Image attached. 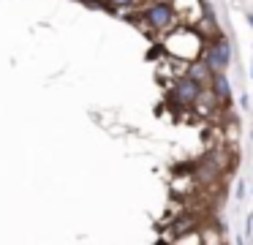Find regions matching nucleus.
<instances>
[{
	"mask_svg": "<svg viewBox=\"0 0 253 245\" xmlns=\"http://www.w3.org/2000/svg\"><path fill=\"white\" fill-rule=\"evenodd\" d=\"M202 57L207 60V65L215 71V74H226V68L231 65V44H229V38L215 36L212 41L204 47Z\"/></svg>",
	"mask_w": 253,
	"mask_h": 245,
	"instance_id": "obj_1",
	"label": "nucleus"
},
{
	"mask_svg": "<svg viewBox=\"0 0 253 245\" xmlns=\"http://www.w3.org/2000/svg\"><path fill=\"white\" fill-rule=\"evenodd\" d=\"M144 22L150 25V30L155 33H166L171 25H174L177 19V11L171 8L169 3H161V0H155V3H150L147 8H144Z\"/></svg>",
	"mask_w": 253,
	"mask_h": 245,
	"instance_id": "obj_2",
	"label": "nucleus"
},
{
	"mask_svg": "<svg viewBox=\"0 0 253 245\" xmlns=\"http://www.w3.org/2000/svg\"><path fill=\"white\" fill-rule=\"evenodd\" d=\"M202 85H196V82L191 79V76H180V79L174 82V96L180 103H185V106H191V103H196L199 98H202Z\"/></svg>",
	"mask_w": 253,
	"mask_h": 245,
	"instance_id": "obj_3",
	"label": "nucleus"
},
{
	"mask_svg": "<svg viewBox=\"0 0 253 245\" xmlns=\"http://www.w3.org/2000/svg\"><path fill=\"white\" fill-rule=\"evenodd\" d=\"M185 76H191V79L196 82V85H202V87H210V85H212V79H215V71L207 65V60H204V57H196L193 63H188Z\"/></svg>",
	"mask_w": 253,
	"mask_h": 245,
	"instance_id": "obj_4",
	"label": "nucleus"
},
{
	"mask_svg": "<svg viewBox=\"0 0 253 245\" xmlns=\"http://www.w3.org/2000/svg\"><path fill=\"white\" fill-rule=\"evenodd\" d=\"M210 90L215 93V98H218V101H226V103L231 101V82H229V76H226V74H215Z\"/></svg>",
	"mask_w": 253,
	"mask_h": 245,
	"instance_id": "obj_5",
	"label": "nucleus"
},
{
	"mask_svg": "<svg viewBox=\"0 0 253 245\" xmlns=\"http://www.w3.org/2000/svg\"><path fill=\"white\" fill-rule=\"evenodd\" d=\"M191 226H193L191 218H188V221H177L174 226H171V229H174V237H182V234H188V229H191Z\"/></svg>",
	"mask_w": 253,
	"mask_h": 245,
	"instance_id": "obj_6",
	"label": "nucleus"
},
{
	"mask_svg": "<svg viewBox=\"0 0 253 245\" xmlns=\"http://www.w3.org/2000/svg\"><path fill=\"white\" fill-rule=\"evenodd\" d=\"M109 3L115 5V8H126V5H133L136 0H109Z\"/></svg>",
	"mask_w": 253,
	"mask_h": 245,
	"instance_id": "obj_7",
	"label": "nucleus"
},
{
	"mask_svg": "<svg viewBox=\"0 0 253 245\" xmlns=\"http://www.w3.org/2000/svg\"><path fill=\"white\" fill-rule=\"evenodd\" d=\"M248 22H251V25H253V14H248Z\"/></svg>",
	"mask_w": 253,
	"mask_h": 245,
	"instance_id": "obj_8",
	"label": "nucleus"
},
{
	"mask_svg": "<svg viewBox=\"0 0 253 245\" xmlns=\"http://www.w3.org/2000/svg\"><path fill=\"white\" fill-rule=\"evenodd\" d=\"M84 3H87V0H84ZM95 3H109V0H95Z\"/></svg>",
	"mask_w": 253,
	"mask_h": 245,
	"instance_id": "obj_9",
	"label": "nucleus"
},
{
	"mask_svg": "<svg viewBox=\"0 0 253 245\" xmlns=\"http://www.w3.org/2000/svg\"><path fill=\"white\" fill-rule=\"evenodd\" d=\"M155 245H169V243H155Z\"/></svg>",
	"mask_w": 253,
	"mask_h": 245,
	"instance_id": "obj_10",
	"label": "nucleus"
},
{
	"mask_svg": "<svg viewBox=\"0 0 253 245\" xmlns=\"http://www.w3.org/2000/svg\"><path fill=\"white\" fill-rule=\"evenodd\" d=\"M251 74H253V68H251Z\"/></svg>",
	"mask_w": 253,
	"mask_h": 245,
	"instance_id": "obj_11",
	"label": "nucleus"
}]
</instances>
